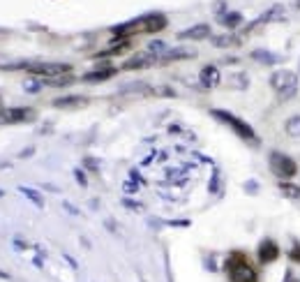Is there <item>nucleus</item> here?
Listing matches in <instances>:
<instances>
[{"label": "nucleus", "mask_w": 300, "mask_h": 282, "mask_svg": "<svg viewBox=\"0 0 300 282\" xmlns=\"http://www.w3.org/2000/svg\"><path fill=\"white\" fill-rule=\"evenodd\" d=\"M116 72H118L116 67L95 69V72H88V74H83V79H81V81H86V83H99V81H107V79H111Z\"/></svg>", "instance_id": "obj_14"}, {"label": "nucleus", "mask_w": 300, "mask_h": 282, "mask_svg": "<svg viewBox=\"0 0 300 282\" xmlns=\"http://www.w3.org/2000/svg\"><path fill=\"white\" fill-rule=\"evenodd\" d=\"M289 259L293 264H300V243H296L293 248L289 250Z\"/></svg>", "instance_id": "obj_21"}, {"label": "nucleus", "mask_w": 300, "mask_h": 282, "mask_svg": "<svg viewBox=\"0 0 300 282\" xmlns=\"http://www.w3.org/2000/svg\"><path fill=\"white\" fill-rule=\"evenodd\" d=\"M53 107L56 109H81V107H88V98H83V95L58 98V100H53Z\"/></svg>", "instance_id": "obj_11"}, {"label": "nucleus", "mask_w": 300, "mask_h": 282, "mask_svg": "<svg viewBox=\"0 0 300 282\" xmlns=\"http://www.w3.org/2000/svg\"><path fill=\"white\" fill-rule=\"evenodd\" d=\"M37 118V111L30 107H10L0 111V123L14 125V123H32Z\"/></svg>", "instance_id": "obj_7"}, {"label": "nucleus", "mask_w": 300, "mask_h": 282, "mask_svg": "<svg viewBox=\"0 0 300 282\" xmlns=\"http://www.w3.org/2000/svg\"><path fill=\"white\" fill-rule=\"evenodd\" d=\"M199 79H201V86L204 88H215L220 83V69L215 67V65H205V67L201 69Z\"/></svg>", "instance_id": "obj_12"}, {"label": "nucleus", "mask_w": 300, "mask_h": 282, "mask_svg": "<svg viewBox=\"0 0 300 282\" xmlns=\"http://www.w3.org/2000/svg\"><path fill=\"white\" fill-rule=\"evenodd\" d=\"M284 130H286L289 136H300V114L289 116V120L284 123Z\"/></svg>", "instance_id": "obj_17"}, {"label": "nucleus", "mask_w": 300, "mask_h": 282, "mask_svg": "<svg viewBox=\"0 0 300 282\" xmlns=\"http://www.w3.org/2000/svg\"><path fill=\"white\" fill-rule=\"evenodd\" d=\"M26 72H30L32 77L42 79V81H51V79H60L67 77L72 67L67 63H47V60H39V63H26Z\"/></svg>", "instance_id": "obj_5"}, {"label": "nucleus", "mask_w": 300, "mask_h": 282, "mask_svg": "<svg viewBox=\"0 0 300 282\" xmlns=\"http://www.w3.org/2000/svg\"><path fill=\"white\" fill-rule=\"evenodd\" d=\"M256 257L261 264H272L277 257H280V245L275 243L272 238H263L259 248H256Z\"/></svg>", "instance_id": "obj_8"}, {"label": "nucleus", "mask_w": 300, "mask_h": 282, "mask_svg": "<svg viewBox=\"0 0 300 282\" xmlns=\"http://www.w3.org/2000/svg\"><path fill=\"white\" fill-rule=\"evenodd\" d=\"M286 282H300V280H286Z\"/></svg>", "instance_id": "obj_25"}, {"label": "nucleus", "mask_w": 300, "mask_h": 282, "mask_svg": "<svg viewBox=\"0 0 300 282\" xmlns=\"http://www.w3.org/2000/svg\"><path fill=\"white\" fill-rule=\"evenodd\" d=\"M21 192H23L26 197H30V199H32V201H35L37 206H42V197H39L35 190H30V187H21Z\"/></svg>", "instance_id": "obj_20"}, {"label": "nucleus", "mask_w": 300, "mask_h": 282, "mask_svg": "<svg viewBox=\"0 0 300 282\" xmlns=\"http://www.w3.org/2000/svg\"><path fill=\"white\" fill-rule=\"evenodd\" d=\"M222 23L226 26V28H238L242 23V14H238V12H229V14H224L222 17Z\"/></svg>", "instance_id": "obj_18"}, {"label": "nucleus", "mask_w": 300, "mask_h": 282, "mask_svg": "<svg viewBox=\"0 0 300 282\" xmlns=\"http://www.w3.org/2000/svg\"><path fill=\"white\" fill-rule=\"evenodd\" d=\"M194 51L192 49H174V51H166L164 56L159 58V63H174V60H180V58H192Z\"/></svg>", "instance_id": "obj_16"}, {"label": "nucleus", "mask_w": 300, "mask_h": 282, "mask_svg": "<svg viewBox=\"0 0 300 282\" xmlns=\"http://www.w3.org/2000/svg\"><path fill=\"white\" fill-rule=\"evenodd\" d=\"M210 116L217 118L220 123H224L226 127H231L233 134L240 136L242 141H247V144H254V146H259V136H256V132H254L252 125H247L242 118L233 116L231 111H226V109H213L210 111Z\"/></svg>", "instance_id": "obj_2"}, {"label": "nucleus", "mask_w": 300, "mask_h": 282, "mask_svg": "<svg viewBox=\"0 0 300 282\" xmlns=\"http://www.w3.org/2000/svg\"><path fill=\"white\" fill-rule=\"evenodd\" d=\"M0 111H2V100H0Z\"/></svg>", "instance_id": "obj_24"}, {"label": "nucleus", "mask_w": 300, "mask_h": 282, "mask_svg": "<svg viewBox=\"0 0 300 282\" xmlns=\"http://www.w3.org/2000/svg\"><path fill=\"white\" fill-rule=\"evenodd\" d=\"M178 37H180V39H192V42L205 39V37H210V26H208V23H199V26H192V28L183 30V33H180Z\"/></svg>", "instance_id": "obj_10"}, {"label": "nucleus", "mask_w": 300, "mask_h": 282, "mask_svg": "<svg viewBox=\"0 0 300 282\" xmlns=\"http://www.w3.org/2000/svg\"><path fill=\"white\" fill-rule=\"evenodd\" d=\"M256 187H259V183H256V181H252V183H245V190H247V192H256Z\"/></svg>", "instance_id": "obj_22"}, {"label": "nucleus", "mask_w": 300, "mask_h": 282, "mask_svg": "<svg viewBox=\"0 0 300 282\" xmlns=\"http://www.w3.org/2000/svg\"><path fill=\"white\" fill-rule=\"evenodd\" d=\"M226 275L229 282H259V275L252 268V264L247 262V257L242 252H233L226 259Z\"/></svg>", "instance_id": "obj_3"}, {"label": "nucleus", "mask_w": 300, "mask_h": 282, "mask_svg": "<svg viewBox=\"0 0 300 282\" xmlns=\"http://www.w3.org/2000/svg\"><path fill=\"white\" fill-rule=\"evenodd\" d=\"M298 7H300V0H298Z\"/></svg>", "instance_id": "obj_26"}, {"label": "nucleus", "mask_w": 300, "mask_h": 282, "mask_svg": "<svg viewBox=\"0 0 300 282\" xmlns=\"http://www.w3.org/2000/svg\"><path fill=\"white\" fill-rule=\"evenodd\" d=\"M157 56L155 53H150V51H143V53H136L134 58H129L123 65V69H141V67H148V65H153V63H157Z\"/></svg>", "instance_id": "obj_9"}, {"label": "nucleus", "mask_w": 300, "mask_h": 282, "mask_svg": "<svg viewBox=\"0 0 300 282\" xmlns=\"http://www.w3.org/2000/svg\"><path fill=\"white\" fill-rule=\"evenodd\" d=\"M252 60L261 63V65H277V63H282V56L280 53H275V51L256 49V51H252Z\"/></svg>", "instance_id": "obj_13"}, {"label": "nucleus", "mask_w": 300, "mask_h": 282, "mask_svg": "<svg viewBox=\"0 0 300 282\" xmlns=\"http://www.w3.org/2000/svg\"><path fill=\"white\" fill-rule=\"evenodd\" d=\"M169 26V19L159 12H150V14H143L134 21H127L123 26H113L111 33L118 35V37H134V35H141V33H159Z\"/></svg>", "instance_id": "obj_1"}, {"label": "nucleus", "mask_w": 300, "mask_h": 282, "mask_svg": "<svg viewBox=\"0 0 300 282\" xmlns=\"http://www.w3.org/2000/svg\"><path fill=\"white\" fill-rule=\"evenodd\" d=\"M270 88L280 100H291L298 93V77L291 69H277L270 74Z\"/></svg>", "instance_id": "obj_4"}, {"label": "nucleus", "mask_w": 300, "mask_h": 282, "mask_svg": "<svg viewBox=\"0 0 300 282\" xmlns=\"http://www.w3.org/2000/svg\"><path fill=\"white\" fill-rule=\"evenodd\" d=\"M213 44L222 49V47H233V44H238V39L233 37V35H220V37L213 39Z\"/></svg>", "instance_id": "obj_19"}, {"label": "nucleus", "mask_w": 300, "mask_h": 282, "mask_svg": "<svg viewBox=\"0 0 300 282\" xmlns=\"http://www.w3.org/2000/svg\"><path fill=\"white\" fill-rule=\"evenodd\" d=\"M280 192L286 197V199H291V201L300 204V187H298V185L289 183V181H280Z\"/></svg>", "instance_id": "obj_15"}, {"label": "nucleus", "mask_w": 300, "mask_h": 282, "mask_svg": "<svg viewBox=\"0 0 300 282\" xmlns=\"http://www.w3.org/2000/svg\"><path fill=\"white\" fill-rule=\"evenodd\" d=\"M77 181L81 185H86V176H83V171H81V169H77Z\"/></svg>", "instance_id": "obj_23"}, {"label": "nucleus", "mask_w": 300, "mask_h": 282, "mask_svg": "<svg viewBox=\"0 0 300 282\" xmlns=\"http://www.w3.org/2000/svg\"><path fill=\"white\" fill-rule=\"evenodd\" d=\"M268 166H270L272 176H277L280 181H291L293 176L298 174L296 160L289 157L286 153H282V150H270V155H268Z\"/></svg>", "instance_id": "obj_6"}]
</instances>
